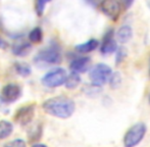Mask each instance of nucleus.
<instances>
[{
	"mask_svg": "<svg viewBox=\"0 0 150 147\" xmlns=\"http://www.w3.org/2000/svg\"><path fill=\"white\" fill-rule=\"evenodd\" d=\"M8 47H9V44L7 43V41H5V39L0 36V49H7Z\"/></svg>",
	"mask_w": 150,
	"mask_h": 147,
	"instance_id": "4be33fe9",
	"label": "nucleus"
},
{
	"mask_svg": "<svg viewBox=\"0 0 150 147\" xmlns=\"http://www.w3.org/2000/svg\"><path fill=\"white\" fill-rule=\"evenodd\" d=\"M29 42L30 43H34V44H37L40 43L43 39V32L42 30L39 28V27H36L34 28L33 30L29 33Z\"/></svg>",
	"mask_w": 150,
	"mask_h": 147,
	"instance_id": "f3484780",
	"label": "nucleus"
},
{
	"mask_svg": "<svg viewBox=\"0 0 150 147\" xmlns=\"http://www.w3.org/2000/svg\"><path fill=\"white\" fill-rule=\"evenodd\" d=\"M91 64V58L88 56H82V57L75 58L73 61L71 62V72H75L78 74L85 73L88 71Z\"/></svg>",
	"mask_w": 150,
	"mask_h": 147,
	"instance_id": "9d476101",
	"label": "nucleus"
},
{
	"mask_svg": "<svg viewBox=\"0 0 150 147\" xmlns=\"http://www.w3.org/2000/svg\"><path fill=\"white\" fill-rule=\"evenodd\" d=\"M127 57V50L125 47H120L117 49V57H115V64L119 66L124 61V59Z\"/></svg>",
	"mask_w": 150,
	"mask_h": 147,
	"instance_id": "aec40b11",
	"label": "nucleus"
},
{
	"mask_svg": "<svg viewBox=\"0 0 150 147\" xmlns=\"http://www.w3.org/2000/svg\"><path fill=\"white\" fill-rule=\"evenodd\" d=\"M81 83V77L78 73H75V72H71V74L67 76V79H65V82L63 85L69 90H73V89H76L78 86L80 85Z\"/></svg>",
	"mask_w": 150,
	"mask_h": 147,
	"instance_id": "4468645a",
	"label": "nucleus"
},
{
	"mask_svg": "<svg viewBox=\"0 0 150 147\" xmlns=\"http://www.w3.org/2000/svg\"><path fill=\"white\" fill-rule=\"evenodd\" d=\"M32 147H48V146L45 145V144H43V143H37V144H34Z\"/></svg>",
	"mask_w": 150,
	"mask_h": 147,
	"instance_id": "b1692460",
	"label": "nucleus"
},
{
	"mask_svg": "<svg viewBox=\"0 0 150 147\" xmlns=\"http://www.w3.org/2000/svg\"><path fill=\"white\" fill-rule=\"evenodd\" d=\"M99 46V41L97 39H90L85 43L79 44L76 46V50L80 53H89L94 51Z\"/></svg>",
	"mask_w": 150,
	"mask_h": 147,
	"instance_id": "ddd939ff",
	"label": "nucleus"
},
{
	"mask_svg": "<svg viewBox=\"0 0 150 147\" xmlns=\"http://www.w3.org/2000/svg\"><path fill=\"white\" fill-rule=\"evenodd\" d=\"M44 111L58 119H69L76 110L74 100L65 96H56L45 100L42 104Z\"/></svg>",
	"mask_w": 150,
	"mask_h": 147,
	"instance_id": "f257e3e1",
	"label": "nucleus"
},
{
	"mask_svg": "<svg viewBox=\"0 0 150 147\" xmlns=\"http://www.w3.org/2000/svg\"><path fill=\"white\" fill-rule=\"evenodd\" d=\"M67 76V73L64 69L56 68L45 74L41 79V82L44 86L48 88H56L64 84Z\"/></svg>",
	"mask_w": 150,
	"mask_h": 147,
	"instance_id": "39448f33",
	"label": "nucleus"
},
{
	"mask_svg": "<svg viewBox=\"0 0 150 147\" xmlns=\"http://www.w3.org/2000/svg\"><path fill=\"white\" fill-rule=\"evenodd\" d=\"M61 60H62V54L59 47L56 45H52L41 50L34 58V62L39 66L59 64Z\"/></svg>",
	"mask_w": 150,
	"mask_h": 147,
	"instance_id": "f03ea898",
	"label": "nucleus"
},
{
	"mask_svg": "<svg viewBox=\"0 0 150 147\" xmlns=\"http://www.w3.org/2000/svg\"><path fill=\"white\" fill-rule=\"evenodd\" d=\"M111 74H112V70L110 66L105 64H97L91 69L89 78L93 85L101 87L108 82Z\"/></svg>",
	"mask_w": 150,
	"mask_h": 147,
	"instance_id": "20e7f679",
	"label": "nucleus"
},
{
	"mask_svg": "<svg viewBox=\"0 0 150 147\" xmlns=\"http://www.w3.org/2000/svg\"><path fill=\"white\" fill-rule=\"evenodd\" d=\"M148 101H149V104H150V93H149V95H148Z\"/></svg>",
	"mask_w": 150,
	"mask_h": 147,
	"instance_id": "393cba45",
	"label": "nucleus"
},
{
	"mask_svg": "<svg viewBox=\"0 0 150 147\" xmlns=\"http://www.w3.org/2000/svg\"><path fill=\"white\" fill-rule=\"evenodd\" d=\"M99 7L101 11L111 20H117L122 11V5L119 0H102Z\"/></svg>",
	"mask_w": 150,
	"mask_h": 147,
	"instance_id": "6e6552de",
	"label": "nucleus"
},
{
	"mask_svg": "<svg viewBox=\"0 0 150 147\" xmlns=\"http://www.w3.org/2000/svg\"><path fill=\"white\" fill-rule=\"evenodd\" d=\"M51 0H34V8L35 12L39 18H41L44 14L46 5H47Z\"/></svg>",
	"mask_w": 150,
	"mask_h": 147,
	"instance_id": "a211bd4d",
	"label": "nucleus"
},
{
	"mask_svg": "<svg viewBox=\"0 0 150 147\" xmlns=\"http://www.w3.org/2000/svg\"><path fill=\"white\" fill-rule=\"evenodd\" d=\"M3 147H27V144L25 140L18 138V139H13L7 142L6 144H4Z\"/></svg>",
	"mask_w": 150,
	"mask_h": 147,
	"instance_id": "412c9836",
	"label": "nucleus"
},
{
	"mask_svg": "<svg viewBox=\"0 0 150 147\" xmlns=\"http://www.w3.org/2000/svg\"><path fill=\"white\" fill-rule=\"evenodd\" d=\"M117 49V41L115 40V34H113L112 29H109L106 33H105L104 37L102 39V44H101L100 51L102 54L107 55L115 52Z\"/></svg>",
	"mask_w": 150,
	"mask_h": 147,
	"instance_id": "1a4fd4ad",
	"label": "nucleus"
},
{
	"mask_svg": "<svg viewBox=\"0 0 150 147\" xmlns=\"http://www.w3.org/2000/svg\"><path fill=\"white\" fill-rule=\"evenodd\" d=\"M11 51L16 56H26L32 51V44L29 41L18 40L12 45Z\"/></svg>",
	"mask_w": 150,
	"mask_h": 147,
	"instance_id": "9b49d317",
	"label": "nucleus"
},
{
	"mask_svg": "<svg viewBox=\"0 0 150 147\" xmlns=\"http://www.w3.org/2000/svg\"><path fill=\"white\" fill-rule=\"evenodd\" d=\"M13 132V125L9 121L1 119L0 121V140L8 138Z\"/></svg>",
	"mask_w": 150,
	"mask_h": 147,
	"instance_id": "2eb2a0df",
	"label": "nucleus"
},
{
	"mask_svg": "<svg viewBox=\"0 0 150 147\" xmlns=\"http://www.w3.org/2000/svg\"><path fill=\"white\" fill-rule=\"evenodd\" d=\"M14 70L18 75L22 76V77H29L32 73V69L26 62H16L14 64Z\"/></svg>",
	"mask_w": 150,
	"mask_h": 147,
	"instance_id": "dca6fc26",
	"label": "nucleus"
},
{
	"mask_svg": "<svg viewBox=\"0 0 150 147\" xmlns=\"http://www.w3.org/2000/svg\"><path fill=\"white\" fill-rule=\"evenodd\" d=\"M0 96H1V99L4 102L12 103V102L20 99V97L22 96V88L18 84L9 83L1 89Z\"/></svg>",
	"mask_w": 150,
	"mask_h": 147,
	"instance_id": "0eeeda50",
	"label": "nucleus"
},
{
	"mask_svg": "<svg viewBox=\"0 0 150 147\" xmlns=\"http://www.w3.org/2000/svg\"><path fill=\"white\" fill-rule=\"evenodd\" d=\"M134 1L135 0H122V5H124V7L126 9H128V8H130L133 5Z\"/></svg>",
	"mask_w": 150,
	"mask_h": 147,
	"instance_id": "5701e85b",
	"label": "nucleus"
},
{
	"mask_svg": "<svg viewBox=\"0 0 150 147\" xmlns=\"http://www.w3.org/2000/svg\"><path fill=\"white\" fill-rule=\"evenodd\" d=\"M117 40L122 44H126L129 41H131V39L133 38V29L129 25H125L122 26L119 29V31L117 32Z\"/></svg>",
	"mask_w": 150,
	"mask_h": 147,
	"instance_id": "f8f14e48",
	"label": "nucleus"
},
{
	"mask_svg": "<svg viewBox=\"0 0 150 147\" xmlns=\"http://www.w3.org/2000/svg\"><path fill=\"white\" fill-rule=\"evenodd\" d=\"M149 77H150V60H149Z\"/></svg>",
	"mask_w": 150,
	"mask_h": 147,
	"instance_id": "a878e982",
	"label": "nucleus"
},
{
	"mask_svg": "<svg viewBox=\"0 0 150 147\" xmlns=\"http://www.w3.org/2000/svg\"><path fill=\"white\" fill-rule=\"evenodd\" d=\"M35 110L36 106L34 104H27L22 107H20L16 110L14 114V121L21 126H27L34 119L35 117Z\"/></svg>",
	"mask_w": 150,
	"mask_h": 147,
	"instance_id": "423d86ee",
	"label": "nucleus"
},
{
	"mask_svg": "<svg viewBox=\"0 0 150 147\" xmlns=\"http://www.w3.org/2000/svg\"><path fill=\"white\" fill-rule=\"evenodd\" d=\"M147 131V127L144 123L139 122L133 125L128 131L126 132L124 137V146L125 147H135L137 146L143 138Z\"/></svg>",
	"mask_w": 150,
	"mask_h": 147,
	"instance_id": "7ed1b4c3",
	"label": "nucleus"
},
{
	"mask_svg": "<svg viewBox=\"0 0 150 147\" xmlns=\"http://www.w3.org/2000/svg\"><path fill=\"white\" fill-rule=\"evenodd\" d=\"M108 81H109L110 87L112 88V89H117V88L120 85V83H122V75H120V73H119V72L111 74Z\"/></svg>",
	"mask_w": 150,
	"mask_h": 147,
	"instance_id": "6ab92c4d",
	"label": "nucleus"
}]
</instances>
